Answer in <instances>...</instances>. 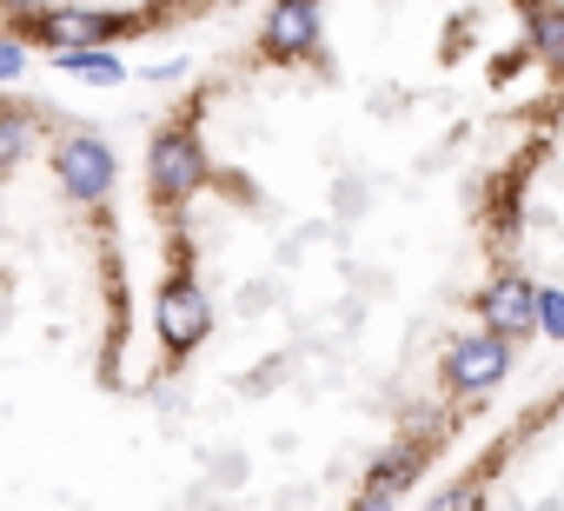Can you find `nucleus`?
I'll use <instances>...</instances> for the list:
<instances>
[{"mask_svg": "<svg viewBox=\"0 0 564 511\" xmlns=\"http://www.w3.org/2000/svg\"><path fill=\"white\" fill-rule=\"evenodd\" d=\"M319 47V0H279L265 21V54H313Z\"/></svg>", "mask_w": 564, "mask_h": 511, "instance_id": "39448f33", "label": "nucleus"}, {"mask_svg": "<svg viewBox=\"0 0 564 511\" xmlns=\"http://www.w3.org/2000/svg\"><path fill=\"white\" fill-rule=\"evenodd\" d=\"M147 180H153L160 199H186V193L206 180L199 140H193V133H160V140H153V160H147Z\"/></svg>", "mask_w": 564, "mask_h": 511, "instance_id": "7ed1b4c3", "label": "nucleus"}, {"mask_svg": "<svg viewBox=\"0 0 564 511\" xmlns=\"http://www.w3.org/2000/svg\"><path fill=\"white\" fill-rule=\"evenodd\" d=\"M54 67H61V74H80V80H107V87L127 74V67H120L113 54H100V47H61Z\"/></svg>", "mask_w": 564, "mask_h": 511, "instance_id": "6e6552de", "label": "nucleus"}, {"mask_svg": "<svg viewBox=\"0 0 564 511\" xmlns=\"http://www.w3.org/2000/svg\"><path fill=\"white\" fill-rule=\"evenodd\" d=\"M511 372V333H471V339H452L445 352V385L452 392H485Z\"/></svg>", "mask_w": 564, "mask_h": 511, "instance_id": "f257e3e1", "label": "nucleus"}, {"mask_svg": "<svg viewBox=\"0 0 564 511\" xmlns=\"http://www.w3.org/2000/svg\"><path fill=\"white\" fill-rule=\"evenodd\" d=\"M28 140H34V127H28V120H14V113L0 120V166H14V160L28 153Z\"/></svg>", "mask_w": 564, "mask_h": 511, "instance_id": "9d476101", "label": "nucleus"}, {"mask_svg": "<svg viewBox=\"0 0 564 511\" xmlns=\"http://www.w3.org/2000/svg\"><path fill=\"white\" fill-rule=\"evenodd\" d=\"M54 166H61V186H67L80 206H94V199L113 193V153H107V140H94V133H74V140L54 153Z\"/></svg>", "mask_w": 564, "mask_h": 511, "instance_id": "f03ea898", "label": "nucleus"}, {"mask_svg": "<svg viewBox=\"0 0 564 511\" xmlns=\"http://www.w3.org/2000/svg\"><path fill=\"white\" fill-rule=\"evenodd\" d=\"M538 333L564 339V293H538Z\"/></svg>", "mask_w": 564, "mask_h": 511, "instance_id": "f8f14e48", "label": "nucleus"}, {"mask_svg": "<svg viewBox=\"0 0 564 511\" xmlns=\"http://www.w3.org/2000/svg\"><path fill=\"white\" fill-rule=\"evenodd\" d=\"M206 326H213V306H206V293L199 286H166L160 293V333H166V346H199L206 339Z\"/></svg>", "mask_w": 564, "mask_h": 511, "instance_id": "20e7f679", "label": "nucleus"}, {"mask_svg": "<svg viewBox=\"0 0 564 511\" xmlns=\"http://www.w3.org/2000/svg\"><path fill=\"white\" fill-rule=\"evenodd\" d=\"M538 54H544V61H557V67H564V8H557V14H544V21H538Z\"/></svg>", "mask_w": 564, "mask_h": 511, "instance_id": "9b49d317", "label": "nucleus"}, {"mask_svg": "<svg viewBox=\"0 0 564 511\" xmlns=\"http://www.w3.org/2000/svg\"><path fill=\"white\" fill-rule=\"evenodd\" d=\"M127 28H133L127 14H87V8H61V14L41 21V34L54 47H100V41H120Z\"/></svg>", "mask_w": 564, "mask_h": 511, "instance_id": "423d86ee", "label": "nucleus"}, {"mask_svg": "<svg viewBox=\"0 0 564 511\" xmlns=\"http://www.w3.org/2000/svg\"><path fill=\"white\" fill-rule=\"evenodd\" d=\"M478 313H485V326H498V333H511V339H518V333H531V326H538V293H531L524 280H498V286L485 293V306H478Z\"/></svg>", "mask_w": 564, "mask_h": 511, "instance_id": "0eeeda50", "label": "nucleus"}, {"mask_svg": "<svg viewBox=\"0 0 564 511\" xmlns=\"http://www.w3.org/2000/svg\"><path fill=\"white\" fill-rule=\"evenodd\" d=\"M21 74H28V47L0 41V80H21Z\"/></svg>", "mask_w": 564, "mask_h": 511, "instance_id": "ddd939ff", "label": "nucleus"}, {"mask_svg": "<svg viewBox=\"0 0 564 511\" xmlns=\"http://www.w3.org/2000/svg\"><path fill=\"white\" fill-rule=\"evenodd\" d=\"M412 471H419V452L386 458V465H379V478H372V491H366V504H386L392 491H405V485H412Z\"/></svg>", "mask_w": 564, "mask_h": 511, "instance_id": "1a4fd4ad", "label": "nucleus"}]
</instances>
